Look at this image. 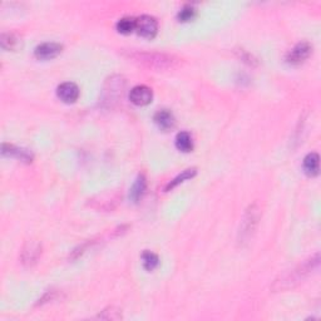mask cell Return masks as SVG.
Returning <instances> with one entry per match:
<instances>
[{
  "instance_id": "cell-17",
  "label": "cell",
  "mask_w": 321,
  "mask_h": 321,
  "mask_svg": "<svg viewBox=\"0 0 321 321\" xmlns=\"http://www.w3.org/2000/svg\"><path fill=\"white\" fill-rule=\"evenodd\" d=\"M197 173V169L196 168H188V169H184V171L181 173V175H178L177 177L173 178V180L169 182L168 184L166 186V191H169V190L175 188L176 186H178L180 183L184 182V181L187 180H191L192 177H195V175Z\"/></svg>"
},
{
  "instance_id": "cell-19",
  "label": "cell",
  "mask_w": 321,
  "mask_h": 321,
  "mask_svg": "<svg viewBox=\"0 0 321 321\" xmlns=\"http://www.w3.org/2000/svg\"><path fill=\"white\" fill-rule=\"evenodd\" d=\"M142 262H143V268L147 270V271H153L160 263V258L156 254L150 251H144L142 254Z\"/></svg>"
},
{
  "instance_id": "cell-18",
  "label": "cell",
  "mask_w": 321,
  "mask_h": 321,
  "mask_svg": "<svg viewBox=\"0 0 321 321\" xmlns=\"http://www.w3.org/2000/svg\"><path fill=\"white\" fill-rule=\"evenodd\" d=\"M117 30L122 34H129L133 30H136V18H130V16H126V18L119 19L116 25Z\"/></svg>"
},
{
  "instance_id": "cell-8",
  "label": "cell",
  "mask_w": 321,
  "mask_h": 321,
  "mask_svg": "<svg viewBox=\"0 0 321 321\" xmlns=\"http://www.w3.org/2000/svg\"><path fill=\"white\" fill-rule=\"evenodd\" d=\"M152 89L146 86H137L129 92V99L136 106H147L152 102Z\"/></svg>"
},
{
  "instance_id": "cell-14",
  "label": "cell",
  "mask_w": 321,
  "mask_h": 321,
  "mask_svg": "<svg viewBox=\"0 0 321 321\" xmlns=\"http://www.w3.org/2000/svg\"><path fill=\"white\" fill-rule=\"evenodd\" d=\"M146 187H147V181L146 177L143 175H139L136 180V182L133 183L132 188H130L129 192V197L133 202H138L142 197H143L144 192H146Z\"/></svg>"
},
{
  "instance_id": "cell-9",
  "label": "cell",
  "mask_w": 321,
  "mask_h": 321,
  "mask_svg": "<svg viewBox=\"0 0 321 321\" xmlns=\"http://www.w3.org/2000/svg\"><path fill=\"white\" fill-rule=\"evenodd\" d=\"M56 95L65 103H74L79 97V88L75 83L65 82L62 83L56 89Z\"/></svg>"
},
{
  "instance_id": "cell-15",
  "label": "cell",
  "mask_w": 321,
  "mask_h": 321,
  "mask_svg": "<svg viewBox=\"0 0 321 321\" xmlns=\"http://www.w3.org/2000/svg\"><path fill=\"white\" fill-rule=\"evenodd\" d=\"M176 147L182 152H191L193 149L192 137L188 132H180L176 137Z\"/></svg>"
},
{
  "instance_id": "cell-20",
  "label": "cell",
  "mask_w": 321,
  "mask_h": 321,
  "mask_svg": "<svg viewBox=\"0 0 321 321\" xmlns=\"http://www.w3.org/2000/svg\"><path fill=\"white\" fill-rule=\"evenodd\" d=\"M98 319L119 320V319H122V312L119 309H116V308H113V306H110V308H107L106 310L102 311V314L98 315Z\"/></svg>"
},
{
  "instance_id": "cell-7",
  "label": "cell",
  "mask_w": 321,
  "mask_h": 321,
  "mask_svg": "<svg viewBox=\"0 0 321 321\" xmlns=\"http://www.w3.org/2000/svg\"><path fill=\"white\" fill-rule=\"evenodd\" d=\"M62 47L59 43H54V42H47V43H42L41 45L35 48L34 50V55L42 61H48V59H53L61 54Z\"/></svg>"
},
{
  "instance_id": "cell-16",
  "label": "cell",
  "mask_w": 321,
  "mask_h": 321,
  "mask_svg": "<svg viewBox=\"0 0 321 321\" xmlns=\"http://www.w3.org/2000/svg\"><path fill=\"white\" fill-rule=\"evenodd\" d=\"M0 43H2L3 49L14 50L21 45V39L14 33H3Z\"/></svg>"
},
{
  "instance_id": "cell-21",
  "label": "cell",
  "mask_w": 321,
  "mask_h": 321,
  "mask_svg": "<svg viewBox=\"0 0 321 321\" xmlns=\"http://www.w3.org/2000/svg\"><path fill=\"white\" fill-rule=\"evenodd\" d=\"M196 15V9L192 7V5H186V7H183L182 9L180 10V13H178V19H180V22H188V21H192L193 18H195Z\"/></svg>"
},
{
  "instance_id": "cell-5",
  "label": "cell",
  "mask_w": 321,
  "mask_h": 321,
  "mask_svg": "<svg viewBox=\"0 0 321 321\" xmlns=\"http://www.w3.org/2000/svg\"><path fill=\"white\" fill-rule=\"evenodd\" d=\"M136 30L144 38H153L158 32L157 19L150 15H141L136 18Z\"/></svg>"
},
{
  "instance_id": "cell-4",
  "label": "cell",
  "mask_w": 321,
  "mask_h": 321,
  "mask_svg": "<svg viewBox=\"0 0 321 321\" xmlns=\"http://www.w3.org/2000/svg\"><path fill=\"white\" fill-rule=\"evenodd\" d=\"M312 53V45L309 42L304 41L300 42L292 48L286 55V62L291 65H300L303 64Z\"/></svg>"
},
{
  "instance_id": "cell-12",
  "label": "cell",
  "mask_w": 321,
  "mask_h": 321,
  "mask_svg": "<svg viewBox=\"0 0 321 321\" xmlns=\"http://www.w3.org/2000/svg\"><path fill=\"white\" fill-rule=\"evenodd\" d=\"M155 122L161 129H169L175 126V117L168 109H161L155 115Z\"/></svg>"
},
{
  "instance_id": "cell-11",
  "label": "cell",
  "mask_w": 321,
  "mask_h": 321,
  "mask_svg": "<svg viewBox=\"0 0 321 321\" xmlns=\"http://www.w3.org/2000/svg\"><path fill=\"white\" fill-rule=\"evenodd\" d=\"M2 152L4 156H9V157H16V158H19L21 161L32 162V160H33L32 153L28 152L27 149L18 148V147L13 146V144H8V143L3 144Z\"/></svg>"
},
{
  "instance_id": "cell-1",
  "label": "cell",
  "mask_w": 321,
  "mask_h": 321,
  "mask_svg": "<svg viewBox=\"0 0 321 321\" xmlns=\"http://www.w3.org/2000/svg\"><path fill=\"white\" fill-rule=\"evenodd\" d=\"M320 263V255L315 254L314 256L309 257L308 260L304 261L299 266H296L291 271L286 272L280 278H277L272 285V290L274 291H284V290H289L295 288L303 282L305 278H308L311 274H314L317 269H319Z\"/></svg>"
},
{
  "instance_id": "cell-3",
  "label": "cell",
  "mask_w": 321,
  "mask_h": 321,
  "mask_svg": "<svg viewBox=\"0 0 321 321\" xmlns=\"http://www.w3.org/2000/svg\"><path fill=\"white\" fill-rule=\"evenodd\" d=\"M260 217L261 212L257 203L250 204L249 209L246 210L245 215H243L242 221H241L240 231H238V241H240L241 243L247 242V241L252 237L255 230H256Z\"/></svg>"
},
{
  "instance_id": "cell-6",
  "label": "cell",
  "mask_w": 321,
  "mask_h": 321,
  "mask_svg": "<svg viewBox=\"0 0 321 321\" xmlns=\"http://www.w3.org/2000/svg\"><path fill=\"white\" fill-rule=\"evenodd\" d=\"M42 255V245L38 241L30 240L22 250V262L25 266H33Z\"/></svg>"
},
{
  "instance_id": "cell-13",
  "label": "cell",
  "mask_w": 321,
  "mask_h": 321,
  "mask_svg": "<svg viewBox=\"0 0 321 321\" xmlns=\"http://www.w3.org/2000/svg\"><path fill=\"white\" fill-rule=\"evenodd\" d=\"M122 197H119L118 193H113V195H109V193H107V195H102L99 196V201H96V200H92V203H97L95 204L93 207H96V209H101V210H112L113 207H116V204H117L119 202V200H121Z\"/></svg>"
},
{
  "instance_id": "cell-2",
  "label": "cell",
  "mask_w": 321,
  "mask_h": 321,
  "mask_svg": "<svg viewBox=\"0 0 321 321\" xmlns=\"http://www.w3.org/2000/svg\"><path fill=\"white\" fill-rule=\"evenodd\" d=\"M129 59L136 63L143 65V67L150 68V69L166 70L172 69L178 63V59L173 55L163 53L153 52H132L129 53Z\"/></svg>"
},
{
  "instance_id": "cell-10",
  "label": "cell",
  "mask_w": 321,
  "mask_h": 321,
  "mask_svg": "<svg viewBox=\"0 0 321 321\" xmlns=\"http://www.w3.org/2000/svg\"><path fill=\"white\" fill-rule=\"evenodd\" d=\"M319 161H320L319 155H317L316 152L309 153V155L304 158V163H303L304 172H305L308 176H310V177H315V176L319 175V171H320Z\"/></svg>"
}]
</instances>
